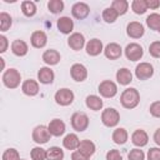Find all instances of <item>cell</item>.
Listing matches in <instances>:
<instances>
[{
  "label": "cell",
  "mask_w": 160,
  "mask_h": 160,
  "mask_svg": "<svg viewBox=\"0 0 160 160\" xmlns=\"http://www.w3.org/2000/svg\"><path fill=\"white\" fill-rule=\"evenodd\" d=\"M140 101V94L135 88H128L120 96V102L125 109H134Z\"/></svg>",
  "instance_id": "obj_1"
},
{
  "label": "cell",
  "mask_w": 160,
  "mask_h": 160,
  "mask_svg": "<svg viewBox=\"0 0 160 160\" xmlns=\"http://www.w3.org/2000/svg\"><path fill=\"white\" fill-rule=\"evenodd\" d=\"M21 75L16 69H8L2 75V82L9 89H15L20 85Z\"/></svg>",
  "instance_id": "obj_2"
},
{
  "label": "cell",
  "mask_w": 160,
  "mask_h": 160,
  "mask_svg": "<svg viewBox=\"0 0 160 160\" xmlns=\"http://www.w3.org/2000/svg\"><path fill=\"white\" fill-rule=\"evenodd\" d=\"M119 120H120V114L114 108H108L101 114V121L105 126H109V128L116 126Z\"/></svg>",
  "instance_id": "obj_3"
},
{
  "label": "cell",
  "mask_w": 160,
  "mask_h": 160,
  "mask_svg": "<svg viewBox=\"0 0 160 160\" xmlns=\"http://www.w3.org/2000/svg\"><path fill=\"white\" fill-rule=\"evenodd\" d=\"M50 131L49 128L45 125H38L34 130H32V140L36 144H46L50 140Z\"/></svg>",
  "instance_id": "obj_4"
},
{
  "label": "cell",
  "mask_w": 160,
  "mask_h": 160,
  "mask_svg": "<svg viewBox=\"0 0 160 160\" xmlns=\"http://www.w3.org/2000/svg\"><path fill=\"white\" fill-rule=\"evenodd\" d=\"M54 98H55L56 104H59L61 106H68V105H70L74 101V98L75 96H74V92L70 89L64 88V89L58 90L55 92V96Z\"/></svg>",
  "instance_id": "obj_5"
},
{
  "label": "cell",
  "mask_w": 160,
  "mask_h": 160,
  "mask_svg": "<svg viewBox=\"0 0 160 160\" xmlns=\"http://www.w3.org/2000/svg\"><path fill=\"white\" fill-rule=\"evenodd\" d=\"M71 126L76 131H84L89 126V118L84 112H74L71 116Z\"/></svg>",
  "instance_id": "obj_6"
},
{
  "label": "cell",
  "mask_w": 160,
  "mask_h": 160,
  "mask_svg": "<svg viewBox=\"0 0 160 160\" xmlns=\"http://www.w3.org/2000/svg\"><path fill=\"white\" fill-rule=\"evenodd\" d=\"M135 75L139 80H148L154 75V66L150 62H140L135 68Z\"/></svg>",
  "instance_id": "obj_7"
},
{
  "label": "cell",
  "mask_w": 160,
  "mask_h": 160,
  "mask_svg": "<svg viewBox=\"0 0 160 160\" xmlns=\"http://www.w3.org/2000/svg\"><path fill=\"white\" fill-rule=\"evenodd\" d=\"M144 55V50L142 48L136 44V42H131L129 45H126L125 48V56L128 58V60H131V61H136V60H140Z\"/></svg>",
  "instance_id": "obj_8"
},
{
  "label": "cell",
  "mask_w": 160,
  "mask_h": 160,
  "mask_svg": "<svg viewBox=\"0 0 160 160\" xmlns=\"http://www.w3.org/2000/svg\"><path fill=\"white\" fill-rule=\"evenodd\" d=\"M99 92L104 98H114L118 92V86L111 80H104L99 85Z\"/></svg>",
  "instance_id": "obj_9"
},
{
  "label": "cell",
  "mask_w": 160,
  "mask_h": 160,
  "mask_svg": "<svg viewBox=\"0 0 160 160\" xmlns=\"http://www.w3.org/2000/svg\"><path fill=\"white\" fill-rule=\"evenodd\" d=\"M144 25L138 21H131L126 26V34L132 39H140L144 35Z\"/></svg>",
  "instance_id": "obj_10"
},
{
  "label": "cell",
  "mask_w": 160,
  "mask_h": 160,
  "mask_svg": "<svg viewBox=\"0 0 160 160\" xmlns=\"http://www.w3.org/2000/svg\"><path fill=\"white\" fill-rule=\"evenodd\" d=\"M90 12V8L88 4L85 2H76L72 5L71 8V14L75 19H79V20H82L85 19Z\"/></svg>",
  "instance_id": "obj_11"
},
{
  "label": "cell",
  "mask_w": 160,
  "mask_h": 160,
  "mask_svg": "<svg viewBox=\"0 0 160 160\" xmlns=\"http://www.w3.org/2000/svg\"><path fill=\"white\" fill-rule=\"evenodd\" d=\"M121 52H122V49H121V46H120L119 44H116V42H110V44H108V45L105 46V49H104L105 56H106L108 59H110V60H116V59H119V58L121 56Z\"/></svg>",
  "instance_id": "obj_12"
},
{
  "label": "cell",
  "mask_w": 160,
  "mask_h": 160,
  "mask_svg": "<svg viewBox=\"0 0 160 160\" xmlns=\"http://www.w3.org/2000/svg\"><path fill=\"white\" fill-rule=\"evenodd\" d=\"M70 75L75 81H84L88 78V70L82 64H74L70 69Z\"/></svg>",
  "instance_id": "obj_13"
},
{
  "label": "cell",
  "mask_w": 160,
  "mask_h": 160,
  "mask_svg": "<svg viewBox=\"0 0 160 160\" xmlns=\"http://www.w3.org/2000/svg\"><path fill=\"white\" fill-rule=\"evenodd\" d=\"M30 41H31V45L36 49H41L46 45L48 42V36L44 31L41 30H36L31 34V38H30Z\"/></svg>",
  "instance_id": "obj_14"
},
{
  "label": "cell",
  "mask_w": 160,
  "mask_h": 160,
  "mask_svg": "<svg viewBox=\"0 0 160 160\" xmlns=\"http://www.w3.org/2000/svg\"><path fill=\"white\" fill-rule=\"evenodd\" d=\"M68 44L72 50H81L85 45V38L82 34L80 32H74L70 35V38L68 39Z\"/></svg>",
  "instance_id": "obj_15"
},
{
  "label": "cell",
  "mask_w": 160,
  "mask_h": 160,
  "mask_svg": "<svg viewBox=\"0 0 160 160\" xmlns=\"http://www.w3.org/2000/svg\"><path fill=\"white\" fill-rule=\"evenodd\" d=\"M49 128V131L52 136H61L64 132H65V124L62 120L60 119H54L49 122L48 125Z\"/></svg>",
  "instance_id": "obj_16"
},
{
  "label": "cell",
  "mask_w": 160,
  "mask_h": 160,
  "mask_svg": "<svg viewBox=\"0 0 160 160\" xmlns=\"http://www.w3.org/2000/svg\"><path fill=\"white\" fill-rule=\"evenodd\" d=\"M21 90L28 96H35L39 92V84H38V81H35L32 79H28L22 82Z\"/></svg>",
  "instance_id": "obj_17"
},
{
  "label": "cell",
  "mask_w": 160,
  "mask_h": 160,
  "mask_svg": "<svg viewBox=\"0 0 160 160\" xmlns=\"http://www.w3.org/2000/svg\"><path fill=\"white\" fill-rule=\"evenodd\" d=\"M131 141H132L134 145L141 148V146H145V145L148 144L149 136H148V134H146L145 130L138 129V130H135V131L132 132V135H131Z\"/></svg>",
  "instance_id": "obj_18"
},
{
  "label": "cell",
  "mask_w": 160,
  "mask_h": 160,
  "mask_svg": "<svg viewBox=\"0 0 160 160\" xmlns=\"http://www.w3.org/2000/svg\"><path fill=\"white\" fill-rule=\"evenodd\" d=\"M102 42L99 39H91L86 44V52L90 56H96L102 51Z\"/></svg>",
  "instance_id": "obj_19"
},
{
  "label": "cell",
  "mask_w": 160,
  "mask_h": 160,
  "mask_svg": "<svg viewBox=\"0 0 160 160\" xmlns=\"http://www.w3.org/2000/svg\"><path fill=\"white\" fill-rule=\"evenodd\" d=\"M54 78H55L54 71L48 66L41 68L38 72V79L41 84H51L54 81Z\"/></svg>",
  "instance_id": "obj_20"
},
{
  "label": "cell",
  "mask_w": 160,
  "mask_h": 160,
  "mask_svg": "<svg viewBox=\"0 0 160 160\" xmlns=\"http://www.w3.org/2000/svg\"><path fill=\"white\" fill-rule=\"evenodd\" d=\"M58 29L59 31H61L62 34H70L74 29V21L68 18V16H61L59 20H58Z\"/></svg>",
  "instance_id": "obj_21"
},
{
  "label": "cell",
  "mask_w": 160,
  "mask_h": 160,
  "mask_svg": "<svg viewBox=\"0 0 160 160\" xmlns=\"http://www.w3.org/2000/svg\"><path fill=\"white\" fill-rule=\"evenodd\" d=\"M116 80L120 85H129L132 81V74L129 69L126 68H121L118 70L116 72Z\"/></svg>",
  "instance_id": "obj_22"
},
{
  "label": "cell",
  "mask_w": 160,
  "mask_h": 160,
  "mask_svg": "<svg viewBox=\"0 0 160 160\" xmlns=\"http://www.w3.org/2000/svg\"><path fill=\"white\" fill-rule=\"evenodd\" d=\"M28 44L24 40H14L11 44V51L16 56H25L28 54Z\"/></svg>",
  "instance_id": "obj_23"
},
{
  "label": "cell",
  "mask_w": 160,
  "mask_h": 160,
  "mask_svg": "<svg viewBox=\"0 0 160 160\" xmlns=\"http://www.w3.org/2000/svg\"><path fill=\"white\" fill-rule=\"evenodd\" d=\"M60 59H61L60 54L54 49H49L42 54V60L48 65H56L60 61Z\"/></svg>",
  "instance_id": "obj_24"
},
{
  "label": "cell",
  "mask_w": 160,
  "mask_h": 160,
  "mask_svg": "<svg viewBox=\"0 0 160 160\" xmlns=\"http://www.w3.org/2000/svg\"><path fill=\"white\" fill-rule=\"evenodd\" d=\"M79 144H80V140L78 138L76 134H68L64 140H62V145L65 149L68 150H75L79 148Z\"/></svg>",
  "instance_id": "obj_25"
},
{
  "label": "cell",
  "mask_w": 160,
  "mask_h": 160,
  "mask_svg": "<svg viewBox=\"0 0 160 160\" xmlns=\"http://www.w3.org/2000/svg\"><path fill=\"white\" fill-rule=\"evenodd\" d=\"M78 150L81 154H84L85 156L90 158L95 152V144L92 141H90V140H82V141H80Z\"/></svg>",
  "instance_id": "obj_26"
},
{
  "label": "cell",
  "mask_w": 160,
  "mask_h": 160,
  "mask_svg": "<svg viewBox=\"0 0 160 160\" xmlns=\"http://www.w3.org/2000/svg\"><path fill=\"white\" fill-rule=\"evenodd\" d=\"M85 102H86V106L89 109L94 110V111L101 110V108H102V100L98 95H89V96H86Z\"/></svg>",
  "instance_id": "obj_27"
},
{
  "label": "cell",
  "mask_w": 160,
  "mask_h": 160,
  "mask_svg": "<svg viewBox=\"0 0 160 160\" xmlns=\"http://www.w3.org/2000/svg\"><path fill=\"white\" fill-rule=\"evenodd\" d=\"M128 131L124 128H118L112 132V140L118 145H124L128 141Z\"/></svg>",
  "instance_id": "obj_28"
},
{
  "label": "cell",
  "mask_w": 160,
  "mask_h": 160,
  "mask_svg": "<svg viewBox=\"0 0 160 160\" xmlns=\"http://www.w3.org/2000/svg\"><path fill=\"white\" fill-rule=\"evenodd\" d=\"M46 159L48 160H62L64 159V150L59 146H51L46 150Z\"/></svg>",
  "instance_id": "obj_29"
},
{
  "label": "cell",
  "mask_w": 160,
  "mask_h": 160,
  "mask_svg": "<svg viewBox=\"0 0 160 160\" xmlns=\"http://www.w3.org/2000/svg\"><path fill=\"white\" fill-rule=\"evenodd\" d=\"M111 8L119 14V15H124L128 9H129V2L126 0H114L111 4Z\"/></svg>",
  "instance_id": "obj_30"
},
{
  "label": "cell",
  "mask_w": 160,
  "mask_h": 160,
  "mask_svg": "<svg viewBox=\"0 0 160 160\" xmlns=\"http://www.w3.org/2000/svg\"><path fill=\"white\" fill-rule=\"evenodd\" d=\"M146 25L151 29V30H160V15L154 12V14H150L148 18H146Z\"/></svg>",
  "instance_id": "obj_31"
},
{
  "label": "cell",
  "mask_w": 160,
  "mask_h": 160,
  "mask_svg": "<svg viewBox=\"0 0 160 160\" xmlns=\"http://www.w3.org/2000/svg\"><path fill=\"white\" fill-rule=\"evenodd\" d=\"M131 9L135 14L141 15L145 14L148 10V5H146V0H134L131 2Z\"/></svg>",
  "instance_id": "obj_32"
},
{
  "label": "cell",
  "mask_w": 160,
  "mask_h": 160,
  "mask_svg": "<svg viewBox=\"0 0 160 160\" xmlns=\"http://www.w3.org/2000/svg\"><path fill=\"white\" fill-rule=\"evenodd\" d=\"M21 11L25 16H34L36 12V5L32 1H22L21 2Z\"/></svg>",
  "instance_id": "obj_33"
},
{
  "label": "cell",
  "mask_w": 160,
  "mask_h": 160,
  "mask_svg": "<svg viewBox=\"0 0 160 160\" xmlns=\"http://www.w3.org/2000/svg\"><path fill=\"white\" fill-rule=\"evenodd\" d=\"M118 16H119V14L110 6V8H106L104 11H102V19H104V21L105 22H108V24H112L116 19H118Z\"/></svg>",
  "instance_id": "obj_34"
},
{
  "label": "cell",
  "mask_w": 160,
  "mask_h": 160,
  "mask_svg": "<svg viewBox=\"0 0 160 160\" xmlns=\"http://www.w3.org/2000/svg\"><path fill=\"white\" fill-rule=\"evenodd\" d=\"M48 8L52 14H59L64 10V2L61 0H50L48 2Z\"/></svg>",
  "instance_id": "obj_35"
},
{
  "label": "cell",
  "mask_w": 160,
  "mask_h": 160,
  "mask_svg": "<svg viewBox=\"0 0 160 160\" xmlns=\"http://www.w3.org/2000/svg\"><path fill=\"white\" fill-rule=\"evenodd\" d=\"M11 16L6 12H1L0 14V29L1 31H6L10 26H11Z\"/></svg>",
  "instance_id": "obj_36"
},
{
  "label": "cell",
  "mask_w": 160,
  "mask_h": 160,
  "mask_svg": "<svg viewBox=\"0 0 160 160\" xmlns=\"http://www.w3.org/2000/svg\"><path fill=\"white\" fill-rule=\"evenodd\" d=\"M30 155H31L32 160H45L46 159V150H44L40 146H36L31 150Z\"/></svg>",
  "instance_id": "obj_37"
},
{
  "label": "cell",
  "mask_w": 160,
  "mask_h": 160,
  "mask_svg": "<svg viewBox=\"0 0 160 160\" xmlns=\"http://www.w3.org/2000/svg\"><path fill=\"white\" fill-rule=\"evenodd\" d=\"M2 160H20V155L15 149H6L2 154Z\"/></svg>",
  "instance_id": "obj_38"
},
{
  "label": "cell",
  "mask_w": 160,
  "mask_h": 160,
  "mask_svg": "<svg viewBox=\"0 0 160 160\" xmlns=\"http://www.w3.org/2000/svg\"><path fill=\"white\" fill-rule=\"evenodd\" d=\"M128 158H129V160H144L145 159V154L140 149H132L128 154Z\"/></svg>",
  "instance_id": "obj_39"
},
{
  "label": "cell",
  "mask_w": 160,
  "mask_h": 160,
  "mask_svg": "<svg viewBox=\"0 0 160 160\" xmlns=\"http://www.w3.org/2000/svg\"><path fill=\"white\" fill-rule=\"evenodd\" d=\"M149 52L154 58H160V41H154L149 46Z\"/></svg>",
  "instance_id": "obj_40"
},
{
  "label": "cell",
  "mask_w": 160,
  "mask_h": 160,
  "mask_svg": "<svg viewBox=\"0 0 160 160\" xmlns=\"http://www.w3.org/2000/svg\"><path fill=\"white\" fill-rule=\"evenodd\" d=\"M148 160H160V148H151L148 151Z\"/></svg>",
  "instance_id": "obj_41"
},
{
  "label": "cell",
  "mask_w": 160,
  "mask_h": 160,
  "mask_svg": "<svg viewBox=\"0 0 160 160\" xmlns=\"http://www.w3.org/2000/svg\"><path fill=\"white\" fill-rule=\"evenodd\" d=\"M150 114L155 118H160V101H154L150 105Z\"/></svg>",
  "instance_id": "obj_42"
},
{
  "label": "cell",
  "mask_w": 160,
  "mask_h": 160,
  "mask_svg": "<svg viewBox=\"0 0 160 160\" xmlns=\"http://www.w3.org/2000/svg\"><path fill=\"white\" fill-rule=\"evenodd\" d=\"M106 160H122V158H121L119 150L112 149V150H109V151H108V154H106Z\"/></svg>",
  "instance_id": "obj_43"
},
{
  "label": "cell",
  "mask_w": 160,
  "mask_h": 160,
  "mask_svg": "<svg viewBox=\"0 0 160 160\" xmlns=\"http://www.w3.org/2000/svg\"><path fill=\"white\" fill-rule=\"evenodd\" d=\"M71 160H89V158L85 156L84 154H81L79 150H76L71 154Z\"/></svg>",
  "instance_id": "obj_44"
},
{
  "label": "cell",
  "mask_w": 160,
  "mask_h": 160,
  "mask_svg": "<svg viewBox=\"0 0 160 160\" xmlns=\"http://www.w3.org/2000/svg\"><path fill=\"white\" fill-rule=\"evenodd\" d=\"M146 5H148V9H158L160 6V1L159 0H146Z\"/></svg>",
  "instance_id": "obj_45"
},
{
  "label": "cell",
  "mask_w": 160,
  "mask_h": 160,
  "mask_svg": "<svg viewBox=\"0 0 160 160\" xmlns=\"http://www.w3.org/2000/svg\"><path fill=\"white\" fill-rule=\"evenodd\" d=\"M0 42H1L0 52H5V51H6V49H8V39H6L4 35H1V36H0Z\"/></svg>",
  "instance_id": "obj_46"
},
{
  "label": "cell",
  "mask_w": 160,
  "mask_h": 160,
  "mask_svg": "<svg viewBox=\"0 0 160 160\" xmlns=\"http://www.w3.org/2000/svg\"><path fill=\"white\" fill-rule=\"evenodd\" d=\"M154 141L160 146V128L154 132Z\"/></svg>",
  "instance_id": "obj_47"
},
{
  "label": "cell",
  "mask_w": 160,
  "mask_h": 160,
  "mask_svg": "<svg viewBox=\"0 0 160 160\" xmlns=\"http://www.w3.org/2000/svg\"><path fill=\"white\" fill-rule=\"evenodd\" d=\"M20 160H24V159H20Z\"/></svg>",
  "instance_id": "obj_48"
},
{
  "label": "cell",
  "mask_w": 160,
  "mask_h": 160,
  "mask_svg": "<svg viewBox=\"0 0 160 160\" xmlns=\"http://www.w3.org/2000/svg\"><path fill=\"white\" fill-rule=\"evenodd\" d=\"M159 31H160V30H159Z\"/></svg>",
  "instance_id": "obj_49"
}]
</instances>
